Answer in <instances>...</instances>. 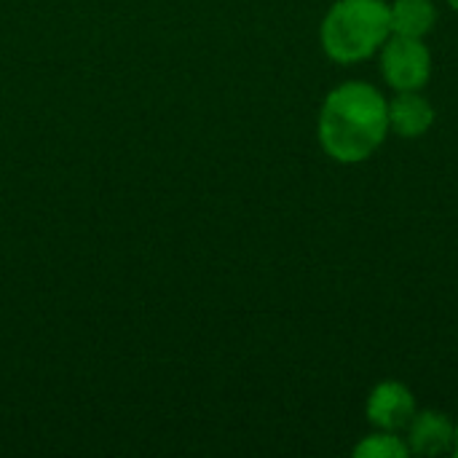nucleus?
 <instances>
[{
  "mask_svg": "<svg viewBox=\"0 0 458 458\" xmlns=\"http://www.w3.org/2000/svg\"><path fill=\"white\" fill-rule=\"evenodd\" d=\"M389 134V99L373 83L346 81L322 99L317 137L333 161L362 164L381 150Z\"/></svg>",
  "mask_w": 458,
  "mask_h": 458,
  "instance_id": "f257e3e1",
  "label": "nucleus"
},
{
  "mask_svg": "<svg viewBox=\"0 0 458 458\" xmlns=\"http://www.w3.org/2000/svg\"><path fill=\"white\" fill-rule=\"evenodd\" d=\"M389 35L392 21L386 0H335L319 24L322 51L338 64L373 59Z\"/></svg>",
  "mask_w": 458,
  "mask_h": 458,
  "instance_id": "f03ea898",
  "label": "nucleus"
},
{
  "mask_svg": "<svg viewBox=\"0 0 458 458\" xmlns=\"http://www.w3.org/2000/svg\"><path fill=\"white\" fill-rule=\"evenodd\" d=\"M384 81L392 91H424L432 78V51L424 38L389 35L378 51Z\"/></svg>",
  "mask_w": 458,
  "mask_h": 458,
  "instance_id": "7ed1b4c3",
  "label": "nucleus"
},
{
  "mask_svg": "<svg viewBox=\"0 0 458 458\" xmlns=\"http://www.w3.org/2000/svg\"><path fill=\"white\" fill-rule=\"evenodd\" d=\"M419 411L416 394L403 381H381L370 389L365 403V419L373 429L405 432Z\"/></svg>",
  "mask_w": 458,
  "mask_h": 458,
  "instance_id": "20e7f679",
  "label": "nucleus"
},
{
  "mask_svg": "<svg viewBox=\"0 0 458 458\" xmlns=\"http://www.w3.org/2000/svg\"><path fill=\"white\" fill-rule=\"evenodd\" d=\"M454 432L456 424L448 419V413L443 411H416L413 421L408 424V429L403 432L411 448V456H440V454H451L454 451Z\"/></svg>",
  "mask_w": 458,
  "mask_h": 458,
  "instance_id": "39448f33",
  "label": "nucleus"
},
{
  "mask_svg": "<svg viewBox=\"0 0 458 458\" xmlns=\"http://www.w3.org/2000/svg\"><path fill=\"white\" fill-rule=\"evenodd\" d=\"M435 105L421 91H394L389 99V131L403 140H419L435 126Z\"/></svg>",
  "mask_w": 458,
  "mask_h": 458,
  "instance_id": "423d86ee",
  "label": "nucleus"
},
{
  "mask_svg": "<svg viewBox=\"0 0 458 458\" xmlns=\"http://www.w3.org/2000/svg\"><path fill=\"white\" fill-rule=\"evenodd\" d=\"M389 21H392V35L427 40V35L437 24V8L432 0H392Z\"/></svg>",
  "mask_w": 458,
  "mask_h": 458,
  "instance_id": "0eeeda50",
  "label": "nucleus"
},
{
  "mask_svg": "<svg viewBox=\"0 0 458 458\" xmlns=\"http://www.w3.org/2000/svg\"><path fill=\"white\" fill-rule=\"evenodd\" d=\"M357 458H408L411 448L403 432H386V429H373L370 435H365L354 451Z\"/></svg>",
  "mask_w": 458,
  "mask_h": 458,
  "instance_id": "6e6552de",
  "label": "nucleus"
},
{
  "mask_svg": "<svg viewBox=\"0 0 458 458\" xmlns=\"http://www.w3.org/2000/svg\"><path fill=\"white\" fill-rule=\"evenodd\" d=\"M454 456H458V424H456V432H454V451H451Z\"/></svg>",
  "mask_w": 458,
  "mask_h": 458,
  "instance_id": "1a4fd4ad",
  "label": "nucleus"
},
{
  "mask_svg": "<svg viewBox=\"0 0 458 458\" xmlns=\"http://www.w3.org/2000/svg\"><path fill=\"white\" fill-rule=\"evenodd\" d=\"M445 3H448V5H451V8L458 13V0H445Z\"/></svg>",
  "mask_w": 458,
  "mask_h": 458,
  "instance_id": "9d476101",
  "label": "nucleus"
}]
</instances>
